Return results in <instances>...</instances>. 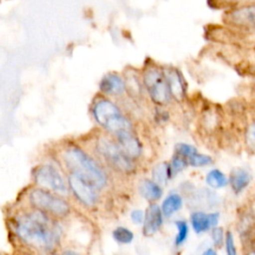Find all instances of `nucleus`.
<instances>
[{
  "instance_id": "31",
  "label": "nucleus",
  "mask_w": 255,
  "mask_h": 255,
  "mask_svg": "<svg viewBox=\"0 0 255 255\" xmlns=\"http://www.w3.org/2000/svg\"><path fill=\"white\" fill-rule=\"evenodd\" d=\"M248 255H254V252H250Z\"/></svg>"
},
{
  "instance_id": "5",
  "label": "nucleus",
  "mask_w": 255,
  "mask_h": 255,
  "mask_svg": "<svg viewBox=\"0 0 255 255\" xmlns=\"http://www.w3.org/2000/svg\"><path fill=\"white\" fill-rule=\"evenodd\" d=\"M144 86L151 100L158 105L169 102V92L162 72L155 68H148L143 74Z\"/></svg>"
},
{
  "instance_id": "29",
  "label": "nucleus",
  "mask_w": 255,
  "mask_h": 255,
  "mask_svg": "<svg viewBox=\"0 0 255 255\" xmlns=\"http://www.w3.org/2000/svg\"><path fill=\"white\" fill-rule=\"evenodd\" d=\"M201 255H217L216 254V252H215V250H213V249H207V250H205Z\"/></svg>"
},
{
  "instance_id": "32",
  "label": "nucleus",
  "mask_w": 255,
  "mask_h": 255,
  "mask_svg": "<svg viewBox=\"0 0 255 255\" xmlns=\"http://www.w3.org/2000/svg\"><path fill=\"white\" fill-rule=\"evenodd\" d=\"M224 1H231V0H224Z\"/></svg>"
},
{
  "instance_id": "1",
  "label": "nucleus",
  "mask_w": 255,
  "mask_h": 255,
  "mask_svg": "<svg viewBox=\"0 0 255 255\" xmlns=\"http://www.w3.org/2000/svg\"><path fill=\"white\" fill-rule=\"evenodd\" d=\"M17 232L28 244L41 249L53 248L59 238L56 225L41 211L21 216L17 222Z\"/></svg>"
},
{
  "instance_id": "10",
  "label": "nucleus",
  "mask_w": 255,
  "mask_h": 255,
  "mask_svg": "<svg viewBox=\"0 0 255 255\" xmlns=\"http://www.w3.org/2000/svg\"><path fill=\"white\" fill-rule=\"evenodd\" d=\"M169 95L176 101H182L184 98V85L179 72L172 68H165L162 72Z\"/></svg>"
},
{
  "instance_id": "11",
  "label": "nucleus",
  "mask_w": 255,
  "mask_h": 255,
  "mask_svg": "<svg viewBox=\"0 0 255 255\" xmlns=\"http://www.w3.org/2000/svg\"><path fill=\"white\" fill-rule=\"evenodd\" d=\"M143 219L142 233L145 236L153 235L162 223V215L159 206L157 204H150L144 213Z\"/></svg>"
},
{
  "instance_id": "12",
  "label": "nucleus",
  "mask_w": 255,
  "mask_h": 255,
  "mask_svg": "<svg viewBox=\"0 0 255 255\" xmlns=\"http://www.w3.org/2000/svg\"><path fill=\"white\" fill-rule=\"evenodd\" d=\"M100 89L107 95H121L126 90V83L120 76L116 74H108L102 79Z\"/></svg>"
},
{
  "instance_id": "15",
  "label": "nucleus",
  "mask_w": 255,
  "mask_h": 255,
  "mask_svg": "<svg viewBox=\"0 0 255 255\" xmlns=\"http://www.w3.org/2000/svg\"><path fill=\"white\" fill-rule=\"evenodd\" d=\"M250 182V175L247 170L243 168H235L230 174V184L232 189L239 193L241 192Z\"/></svg>"
},
{
  "instance_id": "7",
  "label": "nucleus",
  "mask_w": 255,
  "mask_h": 255,
  "mask_svg": "<svg viewBox=\"0 0 255 255\" xmlns=\"http://www.w3.org/2000/svg\"><path fill=\"white\" fill-rule=\"evenodd\" d=\"M35 179L38 184L50 188L56 193L61 195L68 194V187L62 174L52 165L46 164L40 166L36 171Z\"/></svg>"
},
{
  "instance_id": "4",
  "label": "nucleus",
  "mask_w": 255,
  "mask_h": 255,
  "mask_svg": "<svg viewBox=\"0 0 255 255\" xmlns=\"http://www.w3.org/2000/svg\"><path fill=\"white\" fill-rule=\"evenodd\" d=\"M30 199L34 206L54 215L65 216L70 212V205L67 203V201L47 190H33L31 192Z\"/></svg>"
},
{
  "instance_id": "18",
  "label": "nucleus",
  "mask_w": 255,
  "mask_h": 255,
  "mask_svg": "<svg viewBox=\"0 0 255 255\" xmlns=\"http://www.w3.org/2000/svg\"><path fill=\"white\" fill-rule=\"evenodd\" d=\"M206 183L213 188H220L227 184V178L220 170L212 169L206 175Z\"/></svg>"
},
{
  "instance_id": "13",
  "label": "nucleus",
  "mask_w": 255,
  "mask_h": 255,
  "mask_svg": "<svg viewBox=\"0 0 255 255\" xmlns=\"http://www.w3.org/2000/svg\"><path fill=\"white\" fill-rule=\"evenodd\" d=\"M218 213L206 214L203 212H194L190 216V221L194 231L200 233L215 226L218 222Z\"/></svg>"
},
{
  "instance_id": "2",
  "label": "nucleus",
  "mask_w": 255,
  "mask_h": 255,
  "mask_svg": "<svg viewBox=\"0 0 255 255\" xmlns=\"http://www.w3.org/2000/svg\"><path fill=\"white\" fill-rule=\"evenodd\" d=\"M64 160L72 171L95 189H101L106 185L107 177L100 165L85 151L78 147H70L64 153Z\"/></svg>"
},
{
  "instance_id": "27",
  "label": "nucleus",
  "mask_w": 255,
  "mask_h": 255,
  "mask_svg": "<svg viewBox=\"0 0 255 255\" xmlns=\"http://www.w3.org/2000/svg\"><path fill=\"white\" fill-rule=\"evenodd\" d=\"M143 217H144V213H143V211H141V210H139V209H134V210H132V212H131V214H130L131 220H132L134 223H137V224H139V223L142 222Z\"/></svg>"
},
{
  "instance_id": "3",
  "label": "nucleus",
  "mask_w": 255,
  "mask_h": 255,
  "mask_svg": "<svg viewBox=\"0 0 255 255\" xmlns=\"http://www.w3.org/2000/svg\"><path fill=\"white\" fill-rule=\"evenodd\" d=\"M96 121L109 131L117 133L121 130H130L131 124L125 118L120 109L111 101L101 100L96 103L94 110Z\"/></svg>"
},
{
  "instance_id": "21",
  "label": "nucleus",
  "mask_w": 255,
  "mask_h": 255,
  "mask_svg": "<svg viewBox=\"0 0 255 255\" xmlns=\"http://www.w3.org/2000/svg\"><path fill=\"white\" fill-rule=\"evenodd\" d=\"M212 162V158L205 154H200L198 152H195L192 154L189 158H187V163H189L192 166H204L207 164H210Z\"/></svg>"
},
{
  "instance_id": "25",
  "label": "nucleus",
  "mask_w": 255,
  "mask_h": 255,
  "mask_svg": "<svg viewBox=\"0 0 255 255\" xmlns=\"http://www.w3.org/2000/svg\"><path fill=\"white\" fill-rule=\"evenodd\" d=\"M225 245H226V253H227V255H237V251H236L233 235H232L231 232H227L226 233Z\"/></svg>"
},
{
  "instance_id": "28",
  "label": "nucleus",
  "mask_w": 255,
  "mask_h": 255,
  "mask_svg": "<svg viewBox=\"0 0 255 255\" xmlns=\"http://www.w3.org/2000/svg\"><path fill=\"white\" fill-rule=\"evenodd\" d=\"M246 138H247V141L249 142V144L251 146H253L254 145V126L253 125H250L249 128L247 129Z\"/></svg>"
},
{
  "instance_id": "24",
  "label": "nucleus",
  "mask_w": 255,
  "mask_h": 255,
  "mask_svg": "<svg viewBox=\"0 0 255 255\" xmlns=\"http://www.w3.org/2000/svg\"><path fill=\"white\" fill-rule=\"evenodd\" d=\"M187 165V160L179 155H175L171 161L170 164H168L169 167V173L170 176L173 174H176L180 170H182Z\"/></svg>"
},
{
  "instance_id": "16",
  "label": "nucleus",
  "mask_w": 255,
  "mask_h": 255,
  "mask_svg": "<svg viewBox=\"0 0 255 255\" xmlns=\"http://www.w3.org/2000/svg\"><path fill=\"white\" fill-rule=\"evenodd\" d=\"M138 190L140 192V194L147 200L149 201H153V200H157L159 199V197L161 196V187L155 183L152 180L149 179H143L140 181L139 186H138Z\"/></svg>"
},
{
  "instance_id": "26",
  "label": "nucleus",
  "mask_w": 255,
  "mask_h": 255,
  "mask_svg": "<svg viewBox=\"0 0 255 255\" xmlns=\"http://www.w3.org/2000/svg\"><path fill=\"white\" fill-rule=\"evenodd\" d=\"M212 239L215 246H221L223 243V229L221 227H214L212 231Z\"/></svg>"
},
{
  "instance_id": "8",
  "label": "nucleus",
  "mask_w": 255,
  "mask_h": 255,
  "mask_svg": "<svg viewBox=\"0 0 255 255\" xmlns=\"http://www.w3.org/2000/svg\"><path fill=\"white\" fill-rule=\"evenodd\" d=\"M69 184L74 194L84 204L93 205L96 202L97 194L95 192V188L92 185L85 182L74 174L70 175Z\"/></svg>"
},
{
  "instance_id": "14",
  "label": "nucleus",
  "mask_w": 255,
  "mask_h": 255,
  "mask_svg": "<svg viewBox=\"0 0 255 255\" xmlns=\"http://www.w3.org/2000/svg\"><path fill=\"white\" fill-rule=\"evenodd\" d=\"M254 14H255V10L253 5L245 6V7H241L233 10L229 14V20L237 26L253 27L254 19H255Z\"/></svg>"
},
{
  "instance_id": "9",
  "label": "nucleus",
  "mask_w": 255,
  "mask_h": 255,
  "mask_svg": "<svg viewBox=\"0 0 255 255\" xmlns=\"http://www.w3.org/2000/svg\"><path fill=\"white\" fill-rule=\"evenodd\" d=\"M119 147L130 159L136 158L141 153V144L130 130H121L116 133Z\"/></svg>"
},
{
  "instance_id": "19",
  "label": "nucleus",
  "mask_w": 255,
  "mask_h": 255,
  "mask_svg": "<svg viewBox=\"0 0 255 255\" xmlns=\"http://www.w3.org/2000/svg\"><path fill=\"white\" fill-rule=\"evenodd\" d=\"M169 176H170L169 167H168V164H166L165 162L157 164L152 170V177L154 179V182L157 183L158 185L165 184Z\"/></svg>"
},
{
  "instance_id": "30",
  "label": "nucleus",
  "mask_w": 255,
  "mask_h": 255,
  "mask_svg": "<svg viewBox=\"0 0 255 255\" xmlns=\"http://www.w3.org/2000/svg\"><path fill=\"white\" fill-rule=\"evenodd\" d=\"M63 255H79L77 252H75V251H71V250H68V251H65L64 253H63Z\"/></svg>"
},
{
  "instance_id": "17",
  "label": "nucleus",
  "mask_w": 255,
  "mask_h": 255,
  "mask_svg": "<svg viewBox=\"0 0 255 255\" xmlns=\"http://www.w3.org/2000/svg\"><path fill=\"white\" fill-rule=\"evenodd\" d=\"M181 205H182V198L178 194L172 193V194H169L164 199V201L162 202L161 209L165 216H170L175 211L180 209Z\"/></svg>"
},
{
  "instance_id": "6",
  "label": "nucleus",
  "mask_w": 255,
  "mask_h": 255,
  "mask_svg": "<svg viewBox=\"0 0 255 255\" xmlns=\"http://www.w3.org/2000/svg\"><path fill=\"white\" fill-rule=\"evenodd\" d=\"M98 149L117 169L125 172L133 170L134 166L131 159L122 151L118 144L110 139L106 137L100 138L98 141Z\"/></svg>"
},
{
  "instance_id": "20",
  "label": "nucleus",
  "mask_w": 255,
  "mask_h": 255,
  "mask_svg": "<svg viewBox=\"0 0 255 255\" xmlns=\"http://www.w3.org/2000/svg\"><path fill=\"white\" fill-rule=\"evenodd\" d=\"M113 237L116 241L123 244H127L132 241L133 233L126 227H118L113 231Z\"/></svg>"
},
{
  "instance_id": "22",
  "label": "nucleus",
  "mask_w": 255,
  "mask_h": 255,
  "mask_svg": "<svg viewBox=\"0 0 255 255\" xmlns=\"http://www.w3.org/2000/svg\"><path fill=\"white\" fill-rule=\"evenodd\" d=\"M175 225H176V227H177L178 232H177V235H176V237H175L174 243H175L176 246H179L180 244H182V243L185 241V239H186V237H187L188 226H187L186 222H185V221H182V220L176 221V222H175Z\"/></svg>"
},
{
  "instance_id": "23",
  "label": "nucleus",
  "mask_w": 255,
  "mask_h": 255,
  "mask_svg": "<svg viewBox=\"0 0 255 255\" xmlns=\"http://www.w3.org/2000/svg\"><path fill=\"white\" fill-rule=\"evenodd\" d=\"M175 152H176V155H179V156H181V157H183L187 160V158H189L192 154L197 152V150L194 146H192L190 144L177 143L175 145Z\"/></svg>"
}]
</instances>
